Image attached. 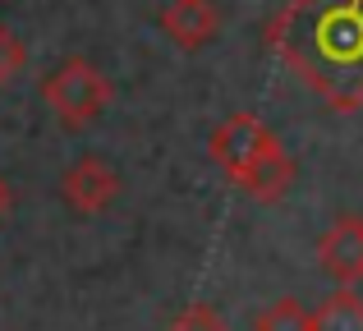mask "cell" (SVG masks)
I'll return each instance as SVG.
<instances>
[{"mask_svg": "<svg viewBox=\"0 0 363 331\" xmlns=\"http://www.w3.org/2000/svg\"><path fill=\"white\" fill-rule=\"evenodd\" d=\"M318 258L340 286H359L363 281V221L359 216H340L318 244Z\"/></svg>", "mask_w": 363, "mask_h": 331, "instance_id": "5", "label": "cell"}, {"mask_svg": "<svg viewBox=\"0 0 363 331\" xmlns=\"http://www.w3.org/2000/svg\"><path fill=\"white\" fill-rule=\"evenodd\" d=\"M216 28H221V14H216L212 0H170L161 9V33L175 46H184V51L207 46L216 37Z\"/></svg>", "mask_w": 363, "mask_h": 331, "instance_id": "6", "label": "cell"}, {"mask_svg": "<svg viewBox=\"0 0 363 331\" xmlns=\"http://www.w3.org/2000/svg\"><path fill=\"white\" fill-rule=\"evenodd\" d=\"M18 69H23V46H18V37L9 33V28H0V88H5Z\"/></svg>", "mask_w": 363, "mask_h": 331, "instance_id": "11", "label": "cell"}, {"mask_svg": "<svg viewBox=\"0 0 363 331\" xmlns=\"http://www.w3.org/2000/svg\"><path fill=\"white\" fill-rule=\"evenodd\" d=\"M267 42L327 106H363V0H290Z\"/></svg>", "mask_w": 363, "mask_h": 331, "instance_id": "1", "label": "cell"}, {"mask_svg": "<svg viewBox=\"0 0 363 331\" xmlns=\"http://www.w3.org/2000/svg\"><path fill=\"white\" fill-rule=\"evenodd\" d=\"M257 331H313V308H303L299 299H276L257 313Z\"/></svg>", "mask_w": 363, "mask_h": 331, "instance_id": "9", "label": "cell"}, {"mask_svg": "<svg viewBox=\"0 0 363 331\" xmlns=\"http://www.w3.org/2000/svg\"><path fill=\"white\" fill-rule=\"evenodd\" d=\"M116 193H120V175L101 162V157H83V162H74L69 170H65V179H60V198L79 216L106 212V207L116 203Z\"/></svg>", "mask_w": 363, "mask_h": 331, "instance_id": "4", "label": "cell"}, {"mask_svg": "<svg viewBox=\"0 0 363 331\" xmlns=\"http://www.w3.org/2000/svg\"><path fill=\"white\" fill-rule=\"evenodd\" d=\"M313 331H363V299L354 286H340L313 308Z\"/></svg>", "mask_w": 363, "mask_h": 331, "instance_id": "8", "label": "cell"}, {"mask_svg": "<svg viewBox=\"0 0 363 331\" xmlns=\"http://www.w3.org/2000/svg\"><path fill=\"white\" fill-rule=\"evenodd\" d=\"M5 203H9V189H5V179H0V212H5Z\"/></svg>", "mask_w": 363, "mask_h": 331, "instance_id": "12", "label": "cell"}, {"mask_svg": "<svg viewBox=\"0 0 363 331\" xmlns=\"http://www.w3.org/2000/svg\"><path fill=\"white\" fill-rule=\"evenodd\" d=\"M170 331H230V327H225V318L216 313L212 304H189L184 313L170 322Z\"/></svg>", "mask_w": 363, "mask_h": 331, "instance_id": "10", "label": "cell"}, {"mask_svg": "<svg viewBox=\"0 0 363 331\" xmlns=\"http://www.w3.org/2000/svg\"><path fill=\"white\" fill-rule=\"evenodd\" d=\"M276 147V134L262 125L257 116H230L221 129L212 134V143H207V152H212V162L225 170L230 179H240L248 166L257 162L262 152H272Z\"/></svg>", "mask_w": 363, "mask_h": 331, "instance_id": "3", "label": "cell"}, {"mask_svg": "<svg viewBox=\"0 0 363 331\" xmlns=\"http://www.w3.org/2000/svg\"><path fill=\"white\" fill-rule=\"evenodd\" d=\"M235 184L244 189L248 198H257V203H276L281 193H290V184H294V162H290V152H285L281 143L272 147V152H262L253 166L244 170Z\"/></svg>", "mask_w": 363, "mask_h": 331, "instance_id": "7", "label": "cell"}, {"mask_svg": "<svg viewBox=\"0 0 363 331\" xmlns=\"http://www.w3.org/2000/svg\"><path fill=\"white\" fill-rule=\"evenodd\" d=\"M42 101L65 129H83L106 111L111 101V79L88 60H65L42 79Z\"/></svg>", "mask_w": 363, "mask_h": 331, "instance_id": "2", "label": "cell"}]
</instances>
